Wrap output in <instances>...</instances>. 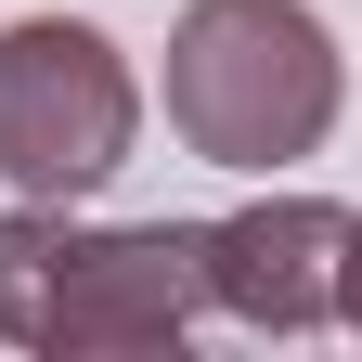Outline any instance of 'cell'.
Instances as JSON below:
<instances>
[{
  "label": "cell",
  "instance_id": "obj_4",
  "mask_svg": "<svg viewBox=\"0 0 362 362\" xmlns=\"http://www.w3.org/2000/svg\"><path fill=\"white\" fill-rule=\"evenodd\" d=\"M337 194H259L207 220V310H233L246 337H324L337 324Z\"/></svg>",
  "mask_w": 362,
  "mask_h": 362
},
{
  "label": "cell",
  "instance_id": "obj_1",
  "mask_svg": "<svg viewBox=\"0 0 362 362\" xmlns=\"http://www.w3.org/2000/svg\"><path fill=\"white\" fill-rule=\"evenodd\" d=\"M349 104V52L310 0H181L168 26V143L207 168H298Z\"/></svg>",
  "mask_w": 362,
  "mask_h": 362
},
{
  "label": "cell",
  "instance_id": "obj_2",
  "mask_svg": "<svg viewBox=\"0 0 362 362\" xmlns=\"http://www.w3.org/2000/svg\"><path fill=\"white\" fill-rule=\"evenodd\" d=\"M143 143V78L90 13H26L0 26V181L39 207L104 194Z\"/></svg>",
  "mask_w": 362,
  "mask_h": 362
},
{
  "label": "cell",
  "instance_id": "obj_5",
  "mask_svg": "<svg viewBox=\"0 0 362 362\" xmlns=\"http://www.w3.org/2000/svg\"><path fill=\"white\" fill-rule=\"evenodd\" d=\"M65 233H78V220L65 207H39V194H13V207H0V337H39V298H52V272H65Z\"/></svg>",
  "mask_w": 362,
  "mask_h": 362
},
{
  "label": "cell",
  "instance_id": "obj_6",
  "mask_svg": "<svg viewBox=\"0 0 362 362\" xmlns=\"http://www.w3.org/2000/svg\"><path fill=\"white\" fill-rule=\"evenodd\" d=\"M337 324L362 337V207H349V233H337Z\"/></svg>",
  "mask_w": 362,
  "mask_h": 362
},
{
  "label": "cell",
  "instance_id": "obj_3",
  "mask_svg": "<svg viewBox=\"0 0 362 362\" xmlns=\"http://www.w3.org/2000/svg\"><path fill=\"white\" fill-rule=\"evenodd\" d=\"M194 324H207V220H117V233H65L26 349L117 362V349H181Z\"/></svg>",
  "mask_w": 362,
  "mask_h": 362
}]
</instances>
